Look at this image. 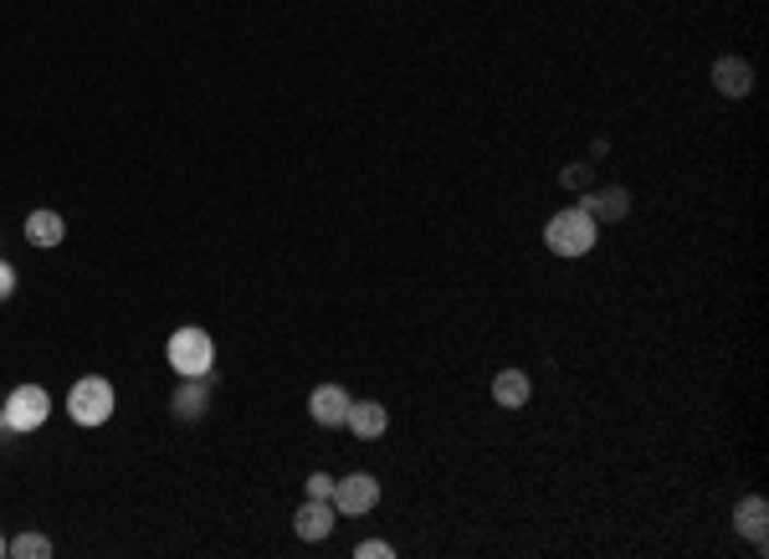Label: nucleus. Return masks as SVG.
<instances>
[{"label":"nucleus","instance_id":"f257e3e1","mask_svg":"<svg viewBox=\"0 0 769 559\" xmlns=\"http://www.w3.org/2000/svg\"><path fill=\"white\" fill-rule=\"evenodd\" d=\"M165 359L180 380H211V370H216V340L205 329H196V323H185V329L169 334Z\"/></svg>","mask_w":769,"mask_h":559},{"label":"nucleus","instance_id":"f03ea898","mask_svg":"<svg viewBox=\"0 0 769 559\" xmlns=\"http://www.w3.org/2000/svg\"><path fill=\"white\" fill-rule=\"evenodd\" d=\"M544 241H549L554 257H585L590 247H595V216L580 211V205H569V211H559V216L544 226Z\"/></svg>","mask_w":769,"mask_h":559},{"label":"nucleus","instance_id":"7ed1b4c3","mask_svg":"<svg viewBox=\"0 0 769 559\" xmlns=\"http://www.w3.org/2000/svg\"><path fill=\"white\" fill-rule=\"evenodd\" d=\"M68 416L78 426H103L108 416H114V385L103 380V374H87V380H78L68 395Z\"/></svg>","mask_w":769,"mask_h":559},{"label":"nucleus","instance_id":"20e7f679","mask_svg":"<svg viewBox=\"0 0 769 559\" xmlns=\"http://www.w3.org/2000/svg\"><path fill=\"white\" fill-rule=\"evenodd\" d=\"M51 416V395L42 385H16L5 395V431H42Z\"/></svg>","mask_w":769,"mask_h":559},{"label":"nucleus","instance_id":"39448f33","mask_svg":"<svg viewBox=\"0 0 769 559\" xmlns=\"http://www.w3.org/2000/svg\"><path fill=\"white\" fill-rule=\"evenodd\" d=\"M380 503V483L369 473H354V477H344V483H334V513H369Z\"/></svg>","mask_w":769,"mask_h":559},{"label":"nucleus","instance_id":"423d86ee","mask_svg":"<svg viewBox=\"0 0 769 559\" xmlns=\"http://www.w3.org/2000/svg\"><path fill=\"white\" fill-rule=\"evenodd\" d=\"M293 528H298V539L318 544L334 534V498H308L298 513H293Z\"/></svg>","mask_w":769,"mask_h":559},{"label":"nucleus","instance_id":"0eeeda50","mask_svg":"<svg viewBox=\"0 0 769 559\" xmlns=\"http://www.w3.org/2000/svg\"><path fill=\"white\" fill-rule=\"evenodd\" d=\"M308 416H313L318 426H344V416H350V390L344 385H318L313 395H308Z\"/></svg>","mask_w":769,"mask_h":559},{"label":"nucleus","instance_id":"6e6552de","mask_svg":"<svg viewBox=\"0 0 769 559\" xmlns=\"http://www.w3.org/2000/svg\"><path fill=\"white\" fill-rule=\"evenodd\" d=\"M734 528L754 544V549H759V555L769 549V544H765V534H769V503L759 498V492H749V498H744V503L734 509Z\"/></svg>","mask_w":769,"mask_h":559},{"label":"nucleus","instance_id":"1a4fd4ad","mask_svg":"<svg viewBox=\"0 0 769 559\" xmlns=\"http://www.w3.org/2000/svg\"><path fill=\"white\" fill-rule=\"evenodd\" d=\"M344 426H350L359 441H375V437H384L390 411H384L380 401H350V416H344Z\"/></svg>","mask_w":769,"mask_h":559},{"label":"nucleus","instance_id":"9d476101","mask_svg":"<svg viewBox=\"0 0 769 559\" xmlns=\"http://www.w3.org/2000/svg\"><path fill=\"white\" fill-rule=\"evenodd\" d=\"M62 237H68V221L57 216V211L36 205L32 216H26V241H32V247H42V252H47V247H62Z\"/></svg>","mask_w":769,"mask_h":559},{"label":"nucleus","instance_id":"9b49d317","mask_svg":"<svg viewBox=\"0 0 769 559\" xmlns=\"http://www.w3.org/2000/svg\"><path fill=\"white\" fill-rule=\"evenodd\" d=\"M713 87H719L723 98H749L754 87V68L744 57H723L719 68H713Z\"/></svg>","mask_w":769,"mask_h":559},{"label":"nucleus","instance_id":"f8f14e48","mask_svg":"<svg viewBox=\"0 0 769 559\" xmlns=\"http://www.w3.org/2000/svg\"><path fill=\"white\" fill-rule=\"evenodd\" d=\"M529 395H534V385H529V374H523V370H498V374H493V401H498L502 411H523V406H529Z\"/></svg>","mask_w":769,"mask_h":559},{"label":"nucleus","instance_id":"ddd939ff","mask_svg":"<svg viewBox=\"0 0 769 559\" xmlns=\"http://www.w3.org/2000/svg\"><path fill=\"white\" fill-rule=\"evenodd\" d=\"M580 211H590L595 221H620L626 211H631V195L620 186H611V190H590L585 201H580Z\"/></svg>","mask_w":769,"mask_h":559},{"label":"nucleus","instance_id":"4468645a","mask_svg":"<svg viewBox=\"0 0 769 559\" xmlns=\"http://www.w3.org/2000/svg\"><path fill=\"white\" fill-rule=\"evenodd\" d=\"M205 385H211V380H185V385L175 390V401H169V406H175L180 421H201V416H205Z\"/></svg>","mask_w":769,"mask_h":559},{"label":"nucleus","instance_id":"2eb2a0df","mask_svg":"<svg viewBox=\"0 0 769 559\" xmlns=\"http://www.w3.org/2000/svg\"><path fill=\"white\" fill-rule=\"evenodd\" d=\"M5 555H16V559H47L51 555V539L32 528V534H16V539L5 544Z\"/></svg>","mask_w":769,"mask_h":559},{"label":"nucleus","instance_id":"dca6fc26","mask_svg":"<svg viewBox=\"0 0 769 559\" xmlns=\"http://www.w3.org/2000/svg\"><path fill=\"white\" fill-rule=\"evenodd\" d=\"M354 555H359V559H395V549H390L384 539H365L359 549H354Z\"/></svg>","mask_w":769,"mask_h":559},{"label":"nucleus","instance_id":"f3484780","mask_svg":"<svg viewBox=\"0 0 769 559\" xmlns=\"http://www.w3.org/2000/svg\"><path fill=\"white\" fill-rule=\"evenodd\" d=\"M308 498H334V477L313 473V477H308Z\"/></svg>","mask_w":769,"mask_h":559},{"label":"nucleus","instance_id":"a211bd4d","mask_svg":"<svg viewBox=\"0 0 769 559\" xmlns=\"http://www.w3.org/2000/svg\"><path fill=\"white\" fill-rule=\"evenodd\" d=\"M11 293H16V267H11V262H0V304H5Z\"/></svg>","mask_w":769,"mask_h":559},{"label":"nucleus","instance_id":"6ab92c4d","mask_svg":"<svg viewBox=\"0 0 769 559\" xmlns=\"http://www.w3.org/2000/svg\"><path fill=\"white\" fill-rule=\"evenodd\" d=\"M559 180H565V186H590V165H569Z\"/></svg>","mask_w":769,"mask_h":559},{"label":"nucleus","instance_id":"aec40b11","mask_svg":"<svg viewBox=\"0 0 769 559\" xmlns=\"http://www.w3.org/2000/svg\"><path fill=\"white\" fill-rule=\"evenodd\" d=\"M0 431H5V406H0Z\"/></svg>","mask_w":769,"mask_h":559},{"label":"nucleus","instance_id":"412c9836","mask_svg":"<svg viewBox=\"0 0 769 559\" xmlns=\"http://www.w3.org/2000/svg\"><path fill=\"white\" fill-rule=\"evenodd\" d=\"M5 544H11V539H0V555H5Z\"/></svg>","mask_w":769,"mask_h":559}]
</instances>
